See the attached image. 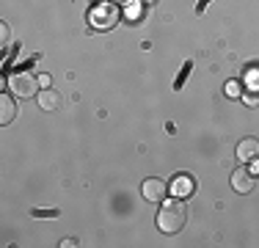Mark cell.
<instances>
[{
  "mask_svg": "<svg viewBox=\"0 0 259 248\" xmlns=\"http://www.w3.org/2000/svg\"><path fill=\"white\" fill-rule=\"evenodd\" d=\"M243 99H245V105H251V108H256V105H259V89L243 91Z\"/></svg>",
  "mask_w": 259,
  "mask_h": 248,
  "instance_id": "cell-11",
  "label": "cell"
},
{
  "mask_svg": "<svg viewBox=\"0 0 259 248\" xmlns=\"http://www.w3.org/2000/svg\"><path fill=\"white\" fill-rule=\"evenodd\" d=\"M185 221H188V213H185L182 198H180V201H165L163 210L157 213V226H160V232H165V234L182 232Z\"/></svg>",
  "mask_w": 259,
  "mask_h": 248,
  "instance_id": "cell-1",
  "label": "cell"
},
{
  "mask_svg": "<svg viewBox=\"0 0 259 248\" xmlns=\"http://www.w3.org/2000/svg\"><path fill=\"white\" fill-rule=\"evenodd\" d=\"M237 157L243 160V163H254L259 157V141L256 138H243L237 144Z\"/></svg>",
  "mask_w": 259,
  "mask_h": 248,
  "instance_id": "cell-8",
  "label": "cell"
},
{
  "mask_svg": "<svg viewBox=\"0 0 259 248\" xmlns=\"http://www.w3.org/2000/svg\"><path fill=\"white\" fill-rule=\"evenodd\" d=\"M157 3V0H144V6H155Z\"/></svg>",
  "mask_w": 259,
  "mask_h": 248,
  "instance_id": "cell-17",
  "label": "cell"
},
{
  "mask_svg": "<svg viewBox=\"0 0 259 248\" xmlns=\"http://www.w3.org/2000/svg\"><path fill=\"white\" fill-rule=\"evenodd\" d=\"M141 193H144L146 201H163L165 193H168V185H165L160 177H149L144 182V188H141Z\"/></svg>",
  "mask_w": 259,
  "mask_h": 248,
  "instance_id": "cell-4",
  "label": "cell"
},
{
  "mask_svg": "<svg viewBox=\"0 0 259 248\" xmlns=\"http://www.w3.org/2000/svg\"><path fill=\"white\" fill-rule=\"evenodd\" d=\"M193 190H196V182L188 174H180V177L171 179V196L174 198H188V196H193Z\"/></svg>",
  "mask_w": 259,
  "mask_h": 248,
  "instance_id": "cell-5",
  "label": "cell"
},
{
  "mask_svg": "<svg viewBox=\"0 0 259 248\" xmlns=\"http://www.w3.org/2000/svg\"><path fill=\"white\" fill-rule=\"evenodd\" d=\"M89 22L94 30H110L119 25V9L113 3H97L89 14Z\"/></svg>",
  "mask_w": 259,
  "mask_h": 248,
  "instance_id": "cell-2",
  "label": "cell"
},
{
  "mask_svg": "<svg viewBox=\"0 0 259 248\" xmlns=\"http://www.w3.org/2000/svg\"><path fill=\"white\" fill-rule=\"evenodd\" d=\"M36 102H39V108L41 110H61V105H64V97L58 94L55 89H41L39 91V97H36Z\"/></svg>",
  "mask_w": 259,
  "mask_h": 248,
  "instance_id": "cell-6",
  "label": "cell"
},
{
  "mask_svg": "<svg viewBox=\"0 0 259 248\" xmlns=\"http://www.w3.org/2000/svg\"><path fill=\"white\" fill-rule=\"evenodd\" d=\"M248 80H251V86H254V89H259V66L254 72H248Z\"/></svg>",
  "mask_w": 259,
  "mask_h": 248,
  "instance_id": "cell-13",
  "label": "cell"
},
{
  "mask_svg": "<svg viewBox=\"0 0 259 248\" xmlns=\"http://www.w3.org/2000/svg\"><path fill=\"white\" fill-rule=\"evenodd\" d=\"M39 86H45V89H47V86H50V74H41V77H39Z\"/></svg>",
  "mask_w": 259,
  "mask_h": 248,
  "instance_id": "cell-15",
  "label": "cell"
},
{
  "mask_svg": "<svg viewBox=\"0 0 259 248\" xmlns=\"http://www.w3.org/2000/svg\"><path fill=\"white\" fill-rule=\"evenodd\" d=\"M232 188L237 190V193H251V190H254V174H251L248 169H234Z\"/></svg>",
  "mask_w": 259,
  "mask_h": 248,
  "instance_id": "cell-7",
  "label": "cell"
},
{
  "mask_svg": "<svg viewBox=\"0 0 259 248\" xmlns=\"http://www.w3.org/2000/svg\"><path fill=\"white\" fill-rule=\"evenodd\" d=\"M226 97H229V99L243 97V83H237V80H229V83H226Z\"/></svg>",
  "mask_w": 259,
  "mask_h": 248,
  "instance_id": "cell-10",
  "label": "cell"
},
{
  "mask_svg": "<svg viewBox=\"0 0 259 248\" xmlns=\"http://www.w3.org/2000/svg\"><path fill=\"white\" fill-rule=\"evenodd\" d=\"M254 174H259V157L254 160Z\"/></svg>",
  "mask_w": 259,
  "mask_h": 248,
  "instance_id": "cell-16",
  "label": "cell"
},
{
  "mask_svg": "<svg viewBox=\"0 0 259 248\" xmlns=\"http://www.w3.org/2000/svg\"><path fill=\"white\" fill-rule=\"evenodd\" d=\"M36 218H55L58 215V210H33Z\"/></svg>",
  "mask_w": 259,
  "mask_h": 248,
  "instance_id": "cell-12",
  "label": "cell"
},
{
  "mask_svg": "<svg viewBox=\"0 0 259 248\" xmlns=\"http://www.w3.org/2000/svg\"><path fill=\"white\" fill-rule=\"evenodd\" d=\"M36 86H39V80H36L30 72H14L9 77V91L14 97H20V99L36 97Z\"/></svg>",
  "mask_w": 259,
  "mask_h": 248,
  "instance_id": "cell-3",
  "label": "cell"
},
{
  "mask_svg": "<svg viewBox=\"0 0 259 248\" xmlns=\"http://www.w3.org/2000/svg\"><path fill=\"white\" fill-rule=\"evenodd\" d=\"M116 3H127V0H116Z\"/></svg>",
  "mask_w": 259,
  "mask_h": 248,
  "instance_id": "cell-18",
  "label": "cell"
},
{
  "mask_svg": "<svg viewBox=\"0 0 259 248\" xmlns=\"http://www.w3.org/2000/svg\"><path fill=\"white\" fill-rule=\"evenodd\" d=\"M17 119V102L11 99V94H3L0 97V124H11Z\"/></svg>",
  "mask_w": 259,
  "mask_h": 248,
  "instance_id": "cell-9",
  "label": "cell"
},
{
  "mask_svg": "<svg viewBox=\"0 0 259 248\" xmlns=\"http://www.w3.org/2000/svg\"><path fill=\"white\" fill-rule=\"evenodd\" d=\"M0 39H3V45H6V42H9V25H0Z\"/></svg>",
  "mask_w": 259,
  "mask_h": 248,
  "instance_id": "cell-14",
  "label": "cell"
}]
</instances>
